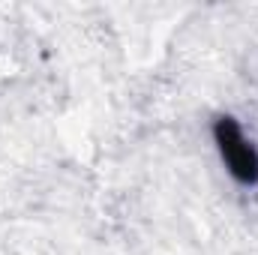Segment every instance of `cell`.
I'll list each match as a JSON object with an SVG mask.
<instances>
[{"mask_svg":"<svg viewBox=\"0 0 258 255\" xmlns=\"http://www.w3.org/2000/svg\"><path fill=\"white\" fill-rule=\"evenodd\" d=\"M210 141L216 159L237 189H258V141L234 114H216L210 120Z\"/></svg>","mask_w":258,"mask_h":255,"instance_id":"6da1fadb","label":"cell"}]
</instances>
